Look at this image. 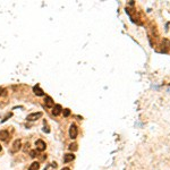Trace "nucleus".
Here are the masks:
<instances>
[{"label":"nucleus","mask_w":170,"mask_h":170,"mask_svg":"<svg viewBox=\"0 0 170 170\" xmlns=\"http://www.w3.org/2000/svg\"><path fill=\"white\" fill-rule=\"evenodd\" d=\"M61 170H70V169H69V168H67V167H65V168H62Z\"/></svg>","instance_id":"obj_17"},{"label":"nucleus","mask_w":170,"mask_h":170,"mask_svg":"<svg viewBox=\"0 0 170 170\" xmlns=\"http://www.w3.org/2000/svg\"><path fill=\"white\" fill-rule=\"evenodd\" d=\"M61 112H62V107L60 104H56L53 107V110H52V115L53 116H59Z\"/></svg>","instance_id":"obj_6"},{"label":"nucleus","mask_w":170,"mask_h":170,"mask_svg":"<svg viewBox=\"0 0 170 170\" xmlns=\"http://www.w3.org/2000/svg\"><path fill=\"white\" fill-rule=\"evenodd\" d=\"M68 149L70 150V151H76V150H77V144H76V143H72V144L68 146Z\"/></svg>","instance_id":"obj_12"},{"label":"nucleus","mask_w":170,"mask_h":170,"mask_svg":"<svg viewBox=\"0 0 170 170\" xmlns=\"http://www.w3.org/2000/svg\"><path fill=\"white\" fill-rule=\"evenodd\" d=\"M169 48H170V41L169 40H167V39H163V41H162V51L165 52H168L169 51Z\"/></svg>","instance_id":"obj_7"},{"label":"nucleus","mask_w":170,"mask_h":170,"mask_svg":"<svg viewBox=\"0 0 170 170\" xmlns=\"http://www.w3.org/2000/svg\"><path fill=\"white\" fill-rule=\"evenodd\" d=\"M2 92H4V90H2V88L0 87V95H1V94H2Z\"/></svg>","instance_id":"obj_18"},{"label":"nucleus","mask_w":170,"mask_h":170,"mask_svg":"<svg viewBox=\"0 0 170 170\" xmlns=\"http://www.w3.org/2000/svg\"><path fill=\"white\" fill-rule=\"evenodd\" d=\"M44 104H46V108H53L55 102H53V100H52L51 96H46V99H44Z\"/></svg>","instance_id":"obj_5"},{"label":"nucleus","mask_w":170,"mask_h":170,"mask_svg":"<svg viewBox=\"0 0 170 170\" xmlns=\"http://www.w3.org/2000/svg\"><path fill=\"white\" fill-rule=\"evenodd\" d=\"M42 117V112H33V113H30L27 116V120L28 121H34V120H37L39 118Z\"/></svg>","instance_id":"obj_3"},{"label":"nucleus","mask_w":170,"mask_h":170,"mask_svg":"<svg viewBox=\"0 0 170 170\" xmlns=\"http://www.w3.org/2000/svg\"><path fill=\"white\" fill-rule=\"evenodd\" d=\"M78 135V129H77V126L75 124H72L70 127H69V137L72 139H75L77 137Z\"/></svg>","instance_id":"obj_1"},{"label":"nucleus","mask_w":170,"mask_h":170,"mask_svg":"<svg viewBox=\"0 0 170 170\" xmlns=\"http://www.w3.org/2000/svg\"><path fill=\"white\" fill-rule=\"evenodd\" d=\"M35 146H36V150H37V151H40V152H43V151L46 149V142H44V141H42V139H37V141H36Z\"/></svg>","instance_id":"obj_2"},{"label":"nucleus","mask_w":170,"mask_h":170,"mask_svg":"<svg viewBox=\"0 0 170 170\" xmlns=\"http://www.w3.org/2000/svg\"><path fill=\"white\" fill-rule=\"evenodd\" d=\"M22 147V142L21 139H16L15 142H14V144H13V147H11V152L13 153H15V152H17L18 150H21Z\"/></svg>","instance_id":"obj_4"},{"label":"nucleus","mask_w":170,"mask_h":170,"mask_svg":"<svg viewBox=\"0 0 170 170\" xmlns=\"http://www.w3.org/2000/svg\"><path fill=\"white\" fill-rule=\"evenodd\" d=\"M9 117H11V113H9V115H7V116L5 117V119H2V123H4V121H6V120H7L8 118H9Z\"/></svg>","instance_id":"obj_15"},{"label":"nucleus","mask_w":170,"mask_h":170,"mask_svg":"<svg viewBox=\"0 0 170 170\" xmlns=\"http://www.w3.org/2000/svg\"><path fill=\"white\" fill-rule=\"evenodd\" d=\"M0 151H1V145H0Z\"/></svg>","instance_id":"obj_19"},{"label":"nucleus","mask_w":170,"mask_h":170,"mask_svg":"<svg viewBox=\"0 0 170 170\" xmlns=\"http://www.w3.org/2000/svg\"><path fill=\"white\" fill-rule=\"evenodd\" d=\"M33 92H34V94H35V95H37V96H43V95H44L43 90H42V88H40V86H39V85H36V86H34V87H33Z\"/></svg>","instance_id":"obj_8"},{"label":"nucleus","mask_w":170,"mask_h":170,"mask_svg":"<svg viewBox=\"0 0 170 170\" xmlns=\"http://www.w3.org/2000/svg\"><path fill=\"white\" fill-rule=\"evenodd\" d=\"M74 159H75V155L72 154V153H68V154L64 155V162H65V163H68V162L73 161Z\"/></svg>","instance_id":"obj_9"},{"label":"nucleus","mask_w":170,"mask_h":170,"mask_svg":"<svg viewBox=\"0 0 170 170\" xmlns=\"http://www.w3.org/2000/svg\"><path fill=\"white\" fill-rule=\"evenodd\" d=\"M39 168H40V163H39V162H33V163L30 165L28 170H39Z\"/></svg>","instance_id":"obj_11"},{"label":"nucleus","mask_w":170,"mask_h":170,"mask_svg":"<svg viewBox=\"0 0 170 170\" xmlns=\"http://www.w3.org/2000/svg\"><path fill=\"white\" fill-rule=\"evenodd\" d=\"M62 112H64V117H69V115H70V110H69V109H64V110H62Z\"/></svg>","instance_id":"obj_13"},{"label":"nucleus","mask_w":170,"mask_h":170,"mask_svg":"<svg viewBox=\"0 0 170 170\" xmlns=\"http://www.w3.org/2000/svg\"><path fill=\"white\" fill-rule=\"evenodd\" d=\"M30 155H31V158H36L37 156V152H36V150H33L30 152Z\"/></svg>","instance_id":"obj_14"},{"label":"nucleus","mask_w":170,"mask_h":170,"mask_svg":"<svg viewBox=\"0 0 170 170\" xmlns=\"http://www.w3.org/2000/svg\"><path fill=\"white\" fill-rule=\"evenodd\" d=\"M8 137H9L8 130H1L0 132V141H6Z\"/></svg>","instance_id":"obj_10"},{"label":"nucleus","mask_w":170,"mask_h":170,"mask_svg":"<svg viewBox=\"0 0 170 170\" xmlns=\"http://www.w3.org/2000/svg\"><path fill=\"white\" fill-rule=\"evenodd\" d=\"M43 132H44V133H50V129L48 128V127H44V128H43Z\"/></svg>","instance_id":"obj_16"}]
</instances>
